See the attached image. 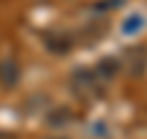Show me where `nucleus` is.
Returning <instances> with one entry per match:
<instances>
[{"label": "nucleus", "mask_w": 147, "mask_h": 139, "mask_svg": "<svg viewBox=\"0 0 147 139\" xmlns=\"http://www.w3.org/2000/svg\"><path fill=\"white\" fill-rule=\"evenodd\" d=\"M0 139H17L15 134H7V132H0Z\"/></svg>", "instance_id": "obj_1"}]
</instances>
